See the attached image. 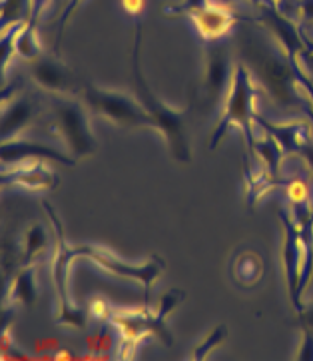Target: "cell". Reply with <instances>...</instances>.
Returning a JSON list of instances; mask_svg holds the SVG:
<instances>
[{
  "mask_svg": "<svg viewBox=\"0 0 313 361\" xmlns=\"http://www.w3.org/2000/svg\"><path fill=\"white\" fill-rule=\"evenodd\" d=\"M307 324L313 327V307L309 310V312H307Z\"/></svg>",
  "mask_w": 313,
  "mask_h": 361,
  "instance_id": "8fae6325",
  "label": "cell"
},
{
  "mask_svg": "<svg viewBox=\"0 0 313 361\" xmlns=\"http://www.w3.org/2000/svg\"><path fill=\"white\" fill-rule=\"evenodd\" d=\"M59 118L60 126L64 130L72 150L76 154H88L94 150V142L88 132V126H86V118L82 116L78 106L62 104L59 108Z\"/></svg>",
  "mask_w": 313,
  "mask_h": 361,
  "instance_id": "3957f363",
  "label": "cell"
},
{
  "mask_svg": "<svg viewBox=\"0 0 313 361\" xmlns=\"http://www.w3.org/2000/svg\"><path fill=\"white\" fill-rule=\"evenodd\" d=\"M226 76H228V64L223 59V52L218 50V52H214L211 62H209V88L216 94H220V90L223 88Z\"/></svg>",
  "mask_w": 313,
  "mask_h": 361,
  "instance_id": "52a82bcc",
  "label": "cell"
},
{
  "mask_svg": "<svg viewBox=\"0 0 313 361\" xmlns=\"http://www.w3.org/2000/svg\"><path fill=\"white\" fill-rule=\"evenodd\" d=\"M32 74H35V78L44 88H50V90H60V88H64V84H66V80H64V74H62V71H60L59 66H54L52 62H38L35 66V71H32Z\"/></svg>",
  "mask_w": 313,
  "mask_h": 361,
  "instance_id": "8992f818",
  "label": "cell"
},
{
  "mask_svg": "<svg viewBox=\"0 0 313 361\" xmlns=\"http://www.w3.org/2000/svg\"><path fill=\"white\" fill-rule=\"evenodd\" d=\"M247 106H250V88H247V78L244 71H238L235 86H233L232 100H230V110L226 116V124L238 120L242 126H247Z\"/></svg>",
  "mask_w": 313,
  "mask_h": 361,
  "instance_id": "5b68a950",
  "label": "cell"
},
{
  "mask_svg": "<svg viewBox=\"0 0 313 361\" xmlns=\"http://www.w3.org/2000/svg\"><path fill=\"white\" fill-rule=\"evenodd\" d=\"M88 104L92 106L94 110L102 112L104 116L112 118L118 124H126V126H140V124H148L154 122L142 108L132 104V100H128L124 96H116V94H106L100 90H88L86 94Z\"/></svg>",
  "mask_w": 313,
  "mask_h": 361,
  "instance_id": "7a4b0ae2",
  "label": "cell"
},
{
  "mask_svg": "<svg viewBox=\"0 0 313 361\" xmlns=\"http://www.w3.org/2000/svg\"><path fill=\"white\" fill-rule=\"evenodd\" d=\"M122 8L132 16H138L146 8V0H122Z\"/></svg>",
  "mask_w": 313,
  "mask_h": 361,
  "instance_id": "30bf717a",
  "label": "cell"
},
{
  "mask_svg": "<svg viewBox=\"0 0 313 361\" xmlns=\"http://www.w3.org/2000/svg\"><path fill=\"white\" fill-rule=\"evenodd\" d=\"M288 196L293 204H305L309 198V188L303 180H293L288 186Z\"/></svg>",
  "mask_w": 313,
  "mask_h": 361,
  "instance_id": "9c48e42d",
  "label": "cell"
},
{
  "mask_svg": "<svg viewBox=\"0 0 313 361\" xmlns=\"http://www.w3.org/2000/svg\"><path fill=\"white\" fill-rule=\"evenodd\" d=\"M30 116V110H28V104H24L20 102L18 106H14L11 112H8V116L4 120V134H11L12 128H16L18 126V122L23 124L26 118Z\"/></svg>",
  "mask_w": 313,
  "mask_h": 361,
  "instance_id": "ba28073f",
  "label": "cell"
},
{
  "mask_svg": "<svg viewBox=\"0 0 313 361\" xmlns=\"http://www.w3.org/2000/svg\"><path fill=\"white\" fill-rule=\"evenodd\" d=\"M247 59L264 82V86L274 96V100H278L283 106H291L295 102V96L291 90V71L286 60H281L278 54L269 50H257V48L247 52Z\"/></svg>",
  "mask_w": 313,
  "mask_h": 361,
  "instance_id": "6da1fadb",
  "label": "cell"
},
{
  "mask_svg": "<svg viewBox=\"0 0 313 361\" xmlns=\"http://www.w3.org/2000/svg\"><path fill=\"white\" fill-rule=\"evenodd\" d=\"M194 23L200 35L208 40H220L232 28V16L226 11L218 8H208V11H197L194 16Z\"/></svg>",
  "mask_w": 313,
  "mask_h": 361,
  "instance_id": "277c9868",
  "label": "cell"
}]
</instances>
